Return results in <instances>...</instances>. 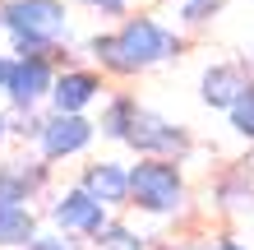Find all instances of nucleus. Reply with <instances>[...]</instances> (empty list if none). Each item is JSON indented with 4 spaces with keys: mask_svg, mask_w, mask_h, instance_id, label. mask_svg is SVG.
Wrapping results in <instances>:
<instances>
[{
    "mask_svg": "<svg viewBox=\"0 0 254 250\" xmlns=\"http://www.w3.org/2000/svg\"><path fill=\"white\" fill-rule=\"evenodd\" d=\"M0 33L14 56H56L74 37L69 0H0Z\"/></svg>",
    "mask_w": 254,
    "mask_h": 250,
    "instance_id": "f257e3e1",
    "label": "nucleus"
},
{
    "mask_svg": "<svg viewBox=\"0 0 254 250\" xmlns=\"http://www.w3.org/2000/svg\"><path fill=\"white\" fill-rule=\"evenodd\" d=\"M129 213H143L153 223L190 213V176L185 163L167 158H134L129 163Z\"/></svg>",
    "mask_w": 254,
    "mask_h": 250,
    "instance_id": "f03ea898",
    "label": "nucleus"
},
{
    "mask_svg": "<svg viewBox=\"0 0 254 250\" xmlns=\"http://www.w3.org/2000/svg\"><path fill=\"white\" fill-rule=\"evenodd\" d=\"M116 42H121V51L129 56L134 75H148V70H162L171 61H181L185 56V33L167 19H157V14L148 9H129L121 23H116Z\"/></svg>",
    "mask_w": 254,
    "mask_h": 250,
    "instance_id": "7ed1b4c3",
    "label": "nucleus"
},
{
    "mask_svg": "<svg viewBox=\"0 0 254 250\" xmlns=\"http://www.w3.org/2000/svg\"><path fill=\"white\" fill-rule=\"evenodd\" d=\"M61 65H74L69 47L56 51V56H14V70H9V83H5V111H42L51 97V83L61 75Z\"/></svg>",
    "mask_w": 254,
    "mask_h": 250,
    "instance_id": "20e7f679",
    "label": "nucleus"
},
{
    "mask_svg": "<svg viewBox=\"0 0 254 250\" xmlns=\"http://www.w3.org/2000/svg\"><path fill=\"white\" fill-rule=\"evenodd\" d=\"M111 218L116 213L107 204H97L83 185H61V190H51V199H47V227L65 232V237H79L88 246L111 227Z\"/></svg>",
    "mask_w": 254,
    "mask_h": 250,
    "instance_id": "39448f33",
    "label": "nucleus"
},
{
    "mask_svg": "<svg viewBox=\"0 0 254 250\" xmlns=\"http://www.w3.org/2000/svg\"><path fill=\"white\" fill-rule=\"evenodd\" d=\"M125 149L134 158H167V163H185V158L194 153V135H190V125L171 121V116H162L153 107H143L139 121H134V130H129V144H125Z\"/></svg>",
    "mask_w": 254,
    "mask_h": 250,
    "instance_id": "423d86ee",
    "label": "nucleus"
},
{
    "mask_svg": "<svg viewBox=\"0 0 254 250\" xmlns=\"http://www.w3.org/2000/svg\"><path fill=\"white\" fill-rule=\"evenodd\" d=\"M107 75L88 61H74V65H61V75L51 83V97H47V111H65V116H93L107 97Z\"/></svg>",
    "mask_w": 254,
    "mask_h": 250,
    "instance_id": "0eeeda50",
    "label": "nucleus"
},
{
    "mask_svg": "<svg viewBox=\"0 0 254 250\" xmlns=\"http://www.w3.org/2000/svg\"><path fill=\"white\" fill-rule=\"evenodd\" d=\"M97 144V121L93 116H65V111H47V125L33 149L42 153V163L51 167H65L74 158H83L88 149Z\"/></svg>",
    "mask_w": 254,
    "mask_h": 250,
    "instance_id": "6e6552de",
    "label": "nucleus"
},
{
    "mask_svg": "<svg viewBox=\"0 0 254 250\" xmlns=\"http://www.w3.org/2000/svg\"><path fill=\"white\" fill-rule=\"evenodd\" d=\"M51 181H56V167L42 163L37 149L0 158V209L33 204V199H42V195H51Z\"/></svg>",
    "mask_w": 254,
    "mask_h": 250,
    "instance_id": "1a4fd4ad",
    "label": "nucleus"
},
{
    "mask_svg": "<svg viewBox=\"0 0 254 250\" xmlns=\"http://www.w3.org/2000/svg\"><path fill=\"white\" fill-rule=\"evenodd\" d=\"M74 185H83L111 213H129V163L125 158H93V163H83Z\"/></svg>",
    "mask_w": 254,
    "mask_h": 250,
    "instance_id": "9d476101",
    "label": "nucleus"
},
{
    "mask_svg": "<svg viewBox=\"0 0 254 250\" xmlns=\"http://www.w3.org/2000/svg\"><path fill=\"white\" fill-rule=\"evenodd\" d=\"M250 83H254V70L245 61H213V65H203V75H199V102L208 111L227 116Z\"/></svg>",
    "mask_w": 254,
    "mask_h": 250,
    "instance_id": "9b49d317",
    "label": "nucleus"
},
{
    "mask_svg": "<svg viewBox=\"0 0 254 250\" xmlns=\"http://www.w3.org/2000/svg\"><path fill=\"white\" fill-rule=\"evenodd\" d=\"M213 213L231 218V223H241V218L254 213V158L227 163L217 171V181H213Z\"/></svg>",
    "mask_w": 254,
    "mask_h": 250,
    "instance_id": "f8f14e48",
    "label": "nucleus"
},
{
    "mask_svg": "<svg viewBox=\"0 0 254 250\" xmlns=\"http://www.w3.org/2000/svg\"><path fill=\"white\" fill-rule=\"evenodd\" d=\"M139 111H143L139 93H129V88H111V93L102 97L97 116H93V121H97V139L125 149V144H129V130H134V121H139Z\"/></svg>",
    "mask_w": 254,
    "mask_h": 250,
    "instance_id": "ddd939ff",
    "label": "nucleus"
},
{
    "mask_svg": "<svg viewBox=\"0 0 254 250\" xmlns=\"http://www.w3.org/2000/svg\"><path fill=\"white\" fill-rule=\"evenodd\" d=\"M83 61L97 65L107 79H121V83L139 79V75H134V65H129V56L121 51V42H116V28H102V33H93V37L83 42Z\"/></svg>",
    "mask_w": 254,
    "mask_h": 250,
    "instance_id": "4468645a",
    "label": "nucleus"
},
{
    "mask_svg": "<svg viewBox=\"0 0 254 250\" xmlns=\"http://www.w3.org/2000/svg\"><path fill=\"white\" fill-rule=\"evenodd\" d=\"M42 227H47V223H42L37 204H14V209H0V250H23Z\"/></svg>",
    "mask_w": 254,
    "mask_h": 250,
    "instance_id": "2eb2a0df",
    "label": "nucleus"
},
{
    "mask_svg": "<svg viewBox=\"0 0 254 250\" xmlns=\"http://www.w3.org/2000/svg\"><path fill=\"white\" fill-rule=\"evenodd\" d=\"M231 0H190V5H176V28L181 33H199V28H213L217 14L227 9Z\"/></svg>",
    "mask_w": 254,
    "mask_h": 250,
    "instance_id": "dca6fc26",
    "label": "nucleus"
},
{
    "mask_svg": "<svg viewBox=\"0 0 254 250\" xmlns=\"http://www.w3.org/2000/svg\"><path fill=\"white\" fill-rule=\"evenodd\" d=\"M148 246H153V241H148L139 227H129L121 213H116V218H111V227L93 241V250H148Z\"/></svg>",
    "mask_w": 254,
    "mask_h": 250,
    "instance_id": "f3484780",
    "label": "nucleus"
},
{
    "mask_svg": "<svg viewBox=\"0 0 254 250\" xmlns=\"http://www.w3.org/2000/svg\"><path fill=\"white\" fill-rule=\"evenodd\" d=\"M227 130H231L241 144H250V149H254V83L241 93V102L227 111Z\"/></svg>",
    "mask_w": 254,
    "mask_h": 250,
    "instance_id": "a211bd4d",
    "label": "nucleus"
},
{
    "mask_svg": "<svg viewBox=\"0 0 254 250\" xmlns=\"http://www.w3.org/2000/svg\"><path fill=\"white\" fill-rule=\"evenodd\" d=\"M42 125H47V107L42 111H9V139L14 144H28V149H33Z\"/></svg>",
    "mask_w": 254,
    "mask_h": 250,
    "instance_id": "6ab92c4d",
    "label": "nucleus"
},
{
    "mask_svg": "<svg viewBox=\"0 0 254 250\" xmlns=\"http://www.w3.org/2000/svg\"><path fill=\"white\" fill-rule=\"evenodd\" d=\"M23 250H93V246L79 241V237H65V232H56V227H42Z\"/></svg>",
    "mask_w": 254,
    "mask_h": 250,
    "instance_id": "aec40b11",
    "label": "nucleus"
},
{
    "mask_svg": "<svg viewBox=\"0 0 254 250\" xmlns=\"http://www.w3.org/2000/svg\"><path fill=\"white\" fill-rule=\"evenodd\" d=\"M74 5H83V9H93L97 19H116V23H121L125 14H129V5H134V0H74Z\"/></svg>",
    "mask_w": 254,
    "mask_h": 250,
    "instance_id": "412c9836",
    "label": "nucleus"
},
{
    "mask_svg": "<svg viewBox=\"0 0 254 250\" xmlns=\"http://www.w3.org/2000/svg\"><path fill=\"white\" fill-rule=\"evenodd\" d=\"M203 250H254V246L231 237V232H213V237H203Z\"/></svg>",
    "mask_w": 254,
    "mask_h": 250,
    "instance_id": "4be33fe9",
    "label": "nucleus"
},
{
    "mask_svg": "<svg viewBox=\"0 0 254 250\" xmlns=\"http://www.w3.org/2000/svg\"><path fill=\"white\" fill-rule=\"evenodd\" d=\"M9 70H14V51H0V93H5V83H9Z\"/></svg>",
    "mask_w": 254,
    "mask_h": 250,
    "instance_id": "5701e85b",
    "label": "nucleus"
},
{
    "mask_svg": "<svg viewBox=\"0 0 254 250\" xmlns=\"http://www.w3.org/2000/svg\"><path fill=\"white\" fill-rule=\"evenodd\" d=\"M162 250H203V237H181V241H171Z\"/></svg>",
    "mask_w": 254,
    "mask_h": 250,
    "instance_id": "b1692460",
    "label": "nucleus"
},
{
    "mask_svg": "<svg viewBox=\"0 0 254 250\" xmlns=\"http://www.w3.org/2000/svg\"><path fill=\"white\" fill-rule=\"evenodd\" d=\"M5 144H9V111L0 107V149H5Z\"/></svg>",
    "mask_w": 254,
    "mask_h": 250,
    "instance_id": "393cba45",
    "label": "nucleus"
},
{
    "mask_svg": "<svg viewBox=\"0 0 254 250\" xmlns=\"http://www.w3.org/2000/svg\"><path fill=\"white\" fill-rule=\"evenodd\" d=\"M241 61H245V65L254 70V42H250V47H245V56H241Z\"/></svg>",
    "mask_w": 254,
    "mask_h": 250,
    "instance_id": "a878e982",
    "label": "nucleus"
},
{
    "mask_svg": "<svg viewBox=\"0 0 254 250\" xmlns=\"http://www.w3.org/2000/svg\"><path fill=\"white\" fill-rule=\"evenodd\" d=\"M134 5H153V0H134Z\"/></svg>",
    "mask_w": 254,
    "mask_h": 250,
    "instance_id": "bb28decb",
    "label": "nucleus"
},
{
    "mask_svg": "<svg viewBox=\"0 0 254 250\" xmlns=\"http://www.w3.org/2000/svg\"><path fill=\"white\" fill-rule=\"evenodd\" d=\"M171 5H190V0H171Z\"/></svg>",
    "mask_w": 254,
    "mask_h": 250,
    "instance_id": "cd10ccee",
    "label": "nucleus"
}]
</instances>
